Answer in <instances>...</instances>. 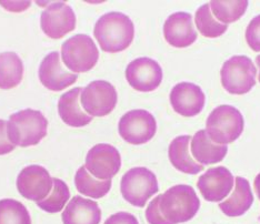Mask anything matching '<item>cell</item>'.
Returning a JSON list of instances; mask_svg holds the SVG:
<instances>
[{"instance_id":"6da1fadb","label":"cell","mask_w":260,"mask_h":224,"mask_svg":"<svg viewBox=\"0 0 260 224\" xmlns=\"http://www.w3.org/2000/svg\"><path fill=\"white\" fill-rule=\"evenodd\" d=\"M93 34L103 51L116 54L132 45L135 37L134 22L127 15L111 11L97 20Z\"/></svg>"},{"instance_id":"7a4b0ae2","label":"cell","mask_w":260,"mask_h":224,"mask_svg":"<svg viewBox=\"0 0 260 224\" xmlns=\"http://www.w3.org/2000/svg\"><path fill=\"white\" fill-rule=\"evenodd\" d=\"M48 120L38 110L25 109L9 117L7 134L16 146L29 148L37 145L47 135Z\"/></svg>"},{"instance_id":"3957f363","label":"cell","mask_w":260,"mask_h":224,"mask_svg":"<svg viewBox=\"0 0 260 224\" xmlns=\"http://www.w3.org/2000/svg\"><path fill=\"white\" fill-rule=\"evenodd\" d=\"M200 208V200L190 185L177 184L159 194V210L171 224L190 221Z\"/></svg>"},{"instance_id":"277c9868","label":"cell","mask_w":260,"mask_h":224,"mask_svg":"<svg viewBox=\"0 0 260 224\" xmlns=\"http://www.w3.org/2000/svg\"><path fill=\"white\" fill-rule=\"evenodd\" d=\"M245 120L241 112L229 104H221L212 110L206 121V132L217 144H229L244 131Z\"/></svg>"},{"instance_id":"5b68a950","label":"cell","mask_w":260,"mask_h":224,"mask_svg":"<svg viewBox=\"0 0 260 224\" xmlns=\"http://www.w3.org/2000/svg\"><path fill=\"white\" fill-rule=\"evenodd\" d=\"M120 191L128 203L144 208L148 200L159 191L157 176L144 167L130 169L122 175Z\"/></svg>"},{"instance_id":"8992f818","label":"cell","mask_w":260,"mask_h":224,"mask_svg":"<svg viewBox=\"0 0 260 224\" xmlns=\"http://www.w3.org/2000/svg\"><path fill=\"white\" fill-rule=\"evenodd\" d=\"M257 69L250 58L234 56L222 64L220 70L223 89L232 94H246L256 85Z\"/></svg>"},{"instance_id":"52a82bcc","label":"cell","mask_w":260,"mask_h":224,"mask_svg":"<svg viewBox=\"0 0 260 224\" xmlns=\"http://www.w3.org/2000/svg\"><path fill=\"white\" fill-rule=\"evenodd\" d=\"M63 64L76 73L87 72L96 66L99 51L93 40L84 33L75 34L61 47Z\"/></svg>"},{"instance_id":"ba28073f","label":"cell","mask_w":260,"mask_h":224,"mask_svg":"<svg viewBox=\"0 0 260 224\" xmlns=\"http://www.w3.org/2000/svg\"><path fill=\"white\" fill-rule=\"evenodd\" d=\"M118 132L129 144H145L155 137L157 121L148 111L143 109L130 110L120 118Z\"/></svg>"},{"instance_id":"9c48e42d","label":"cell","mask_w":260,"mask_h":224,"mask_svg":"<svg viewBox=\"0 0 260 224\" xmlns=\"http://www.w3.org/2000/svg\"><path fill=\"white\" fill-rule=\"evenodd\" d=\"M118 96L115 87L105 80L92 81L81 91L80 103L90 117H106L115 110Z\"/></svg>"},{"instance_id":"30bf717a","label":"cell","mask_w":260,"mask_h":224,"mask_svg":"<svg viewBox=\"0 0 260 224\" xmlns=\"http://www.w3.org/2000/svg\"><path fill=\"white\" fill-rule=\"evenodd\" d=\"M54 178L47 169L37 164L23 168L17 178V189L23 198L34 202H40L49 196Z\"/></svg>"},{"instance_id":"8fae6325","label":"cell","mask_w":260,"mask_h":224,"mask_svg":"<svg viewBox=\"0 0 260 224\" xmlns=\"http://www.w3.org/2000/svg\"><path fill=\"white\" fill-rule=\"evenodd\" d=\"M85 167L98 180H111L121 168V156L114 145L99 143L88 151Z\"/></svg>"},{"instance_id":"7c38bea8","label":"cell","mask_w":260,"mask_h":224,"mask_svg":"<svg viewBox=\"0 0 260 224\" xmlns=\"http://www.w3.org/2000/svg\"><path fill=\"white\" fill-rule=\"evenodd\" d=\"M126 79L136 91L150 92L160 86L162 69L160 64L151 58H137L127 66Z\"/></svg>"},{"instance_id":"4fadbf2b","label":"cell","mask_w":260,"mask_h":224,"mask_svg":"<svg viewBox=\"0 0 260 224\" xmlns=\"http://www.w3.org/2000/svg\"><path fill=\"white\" fill-rule=\"evenodd\" d=\"M40 26L46 36L60 39L76 28V15L64 3L50 4L40 16Z\"/></svg>"},{"instance_id":"5bb4252c","label":"cell","mask_w":260,"mask_h":224,"mask_svg":"<svg viewBox=\"0 0 260 224\" xmlns=\"http://www.w3.org/2000/svg\"><path fill=\"white\" fill-rule=\"evenodd\" d=\"M235 184L233 173L224 167L210 168L200 175L197 186L206 201L220 202L229 196Z\"/></svg>"},{"instance_id":"9a60e30c","label":"cell","mask_w":260,"mask_h":224,"mask_svg":"<svg viewBox=\"0 0 260 224\" xmlns=\"http://www.w3.org/2000/svg\"><path fill=\"white\" fill-rule=\"evenodd\" d=\"M169 100L175 112L182 117L192 118L203 111L206 96L199 86L191 82H180L173 88Z\"/></svg>"},{"instance_id":"2e32d148","label":"cell","mask_w":260,"mask_h":224,"mask_svg":"<svg viewBox=\"0 0 260 224\" xmlns=\"http://www.w3.org/2000/svg\"><path fill=\"white\" fill-rule=\"evenodd\" d=\"M39 79L44 87L51 91H62L74 85L78 76L70 73L61 64L60 56L57 51L50 52L41 61Z\"/></svg>"},{"instance_id":"e0dca14e","label":"cell","mask_w":260,"mask_h":224,"mask_svg":"<svg viewBox=\"0 0 260 224\" xmlns=\"http://www.w3.org/2000/svg\"><path fill=\"white\" fill-rule=\"evenodd\" d=\"M164 36L167 43L175 48H187L191 46L198 37L192 16L184 11L170 15L165 21Z\"/></svg>"},{"instance_id":"ac0fdd59","label":"cell","mask_w":260,"mask_h":224,"mask_svg":"<svg viewBox=\"0 0 260 224\" xmlns=\"http://www.w3.org/2000/svg\"><path fill=\"white\" fill-rule=\"evenodd\" d=\"M61 219L63 224H99L102 210L93 200L76 196L66 205Z\"/></svg>"},{"instance_id":"d6986e66","label":"cell","mask_w":260,"mask_h":224,"mask_svg":"<svg viewBox=\"0 0 260 224\" xmlns=\"http://www.w3.org/2000/svg\"><path fill=\"white\" fill-rule=\"evenodd\" d=\"M84 88L77 87L63 93L58 101V114L67 126L82 128L92 121V117L87 115L80 107L79 96Z\"/></svg>"},{"instance_id":"ffe728a7","label":"cell","mask_w":260,"mask_h":224,"mask_svg":"<svg viewBox=\"0 0 260 224\" xmlns=\"http://www.w3.org/2000/svg\"><path fill=\"white\" fill-rule=\"evenodd\" d=\"M191 156L199 164H215L221 162L228 153V146L217 144L209 139L206 130H199L190 141Z\"/></svg>"},{"instance_id":"44dd1931","label":"cell","mask_w":260,"mask_h":224,"mask_svg":"<svg viewBox=\"0 0 260 224\" xmlns=\"http://www.w3.org/2000/svg\"><path fill=\"white\" fill-rule=\"evenodd\" d=\"M190 135H179L171 141L168 148V157L171 164L182 173L198 174L205 170L203 164H199L189 153Z\"/></svg>"},{"instance_id":"7402d4cb","label":"cell","mask_w":260,"mask_h":224,"mask_svg":"<svg viewBox=\"0 0 260 224\" xmlns=\"http://www.w3.org/2000/svg\"><path fill=\"white\" fill-rule=\"evenodd\" d=\"M253 203V194L249 182L242 176L235 178V189L227 200L219 204V208L224 215L237 217L244 215L251 208Z\"/></svg>"},{"instance_id":"603a6c76","label":"cell","mask_w":260,"mask_h":224,"mask_svg":"<svg viewBox=\"0 0 260 224\" xmlns=\"http://www.w3.org/2000/svg\"><path fill=\"white\" fill-rule=\"evenodd\" d=\"M23 77V64L16 52L0 54V89L10 90L18 86Z\"/></svg>"},{"instance_id":"cb8c5ba5","label":"cell","mask_w":260,"mask_h":224,"mask_svg":"<svg viewBox=\"0 0 260 224\" xmlns=\"http://www.w3.org/2000/svg\"><path fill=\"white\" fill-rule=\"evenodd\" d=\"M111 180H98L88 172L86 167H80L75 175L77 191L82 196L92 199H102L111 189Z\"/></svg>"},{"instance_id":"d4e9b609","label":"cell","mask_w":260,"mask_h":224,"mask_svg":"<svg viewBox=\"0 0 260 224\" xmlns=\"http://www.w3.org/2000/svg\"><path fill=\"white\" fill-rule=\"evenodd\" d=\"M198 31L207 38H218L227 31L228 26L217 21L211 14L210 5L205 4L199 7L194 16Z\"/></svg>"},{"instance_id":"484cf974","label":"cell","mask_w":260,"mask_h":224,"mask_svg":"<svg viewBox=\"0 0 260 224\" xmlns=\"http://www.w3.org/2000/svg\"><path fill=\"white\" fill-rule=\"evenodd\" d=\"M211 14L223 25L236 22L245 15L248 8V2H210Z\"/></svg>"},{"instance_id":"4316f807","label":"cell","mask_w":260,"mask_h":224,"mask_svg":"<svg viewBox=\"0 0 260 224\" xmlns=\"http://www.w3.org/2000/svg\"><path fill=\"white\" fill-rule=\"evenodd\" d=\"M0 224H31L29 211L14 199L0 200Z\"/></svg>"},{"instance_id":"83f0119b","label":"cell","mask_w":260,"mask_h":224,"mask_svg":"<svg viewBox=\"0 0 260 224\" xmlns=\"http://www.w3.org/2000/svg\"><path fill=\"white\" fill-rule=\"evenodd\" d=\"M69 199L70 191L66 182H63L58 178H54V186H52L50 194L37 204L45 212H48V213H58L63 208H66Z\"/></svg>"},{"instance_id":"f1b7e54d","label":"cell","mask_w":260,"mask_h":224,"mask_svg":"<svg viewBox=\"0 0 260 224\" xmlns=\"http://www.w3.org/2000/svg\"><path fill=\"white\" fill-rule=\"evenodd\" d=\"M246 41L250 48L260 52V15L252 18L246 29Z\"/></svg>"},{"instance_id":"f546056e","label":"cell","mask_w":260,"mask_h":224,"mask_svg":"<svg viewBox=\"0 0 260 224\" xmlns=\"http://www.w3.org/2000/svg\"><path fill=\"white\" fill-rule=\"evenodd\" d=\"M146 220L149 224H171L165 219L159 210V196L151 200L146 209Z\"/></svg>"},{"instance_id":"4dcf8cb0","label":"cell","mask_w":260,"mask_h":224,"mask_svg":"<svg viewBox=\"0 0 260 224\" xmlns=\"http://www.w3.org/2000/svg\"><path fill=\"white\" fill-rule=\"evenodd\" d=\"M16 145L9 141L7 134V121L0 119V156H6L13 152Z\"/></svg>"},{"instance_id":"1f68e13d","label":"cell","mask_w":260,"mask_h":224,"mask_svg":"<svg viewBox=\"0 0 260 224\" xmlns=\"http://www.w3.org/2000/svg\"><path fill=\"white\" fill-rule=\"evenodd\" d=\"M104 224H139L137 217L129 212H118L110 215Z\"/></svg>"},{"instance_id":"d6a6232c","label":"cell","mask_w":260,"mask_h":224,"mask_svg":"<svg viewBox=\"0 0 260 224\" xmlns=\"http://www.w3.org/2000/svg\"><path fill=\"white\" fill-rule=\"evenodd\" d=\"M0 5L13 13H21L22 10L27 9L30 6V2H18L17 4L16 2H0Z\"/></svg>"},{"instance_id":"836d02e7","label":"cell","mask_w":260,"mask_h":224,"mask_svg":"<svg viewBox=\"0 0 260 224\" xmlns=\"http://www.w3.org/2000/svg\"><path fill=\"white\" fill-rule=\"evenodd\" d=\"M253 188H255V191L258 199L260 200V173L256 176L255 182H253Z\"/></svg>"},{"instance_id":"e575fe53","label":"cell","mask_w":260,"mask_h":224,"mask_svg":"<svg viewBox=\"0 0 260 224\" xmlns=\"http://www.w3.org/2000/svg\"><path fill=\"white\" fill-rule=\"evenodd\" d=\"M256 64L258 66V69H259V73H258V80L260 82V55L256 57Z\"/></svg>"}]
</instances>
